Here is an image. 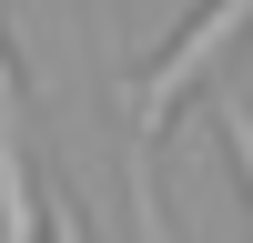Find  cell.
I'll return each mask as SVG.
<instances>
[{"label": "cell", "mask_w": 253, "mask_h": 243, "mask_svg": "<svg viewBox=\"0 0 253 243\" xmlns=\"http://www.w3.org/2000/svg\"><path fill=\"white\" fill-rule=\"evenodd\" d=\"M31 233H41V182H31V142H20V81L0 51V243H31Z\"/></svg>", "instance_id": "1"}, {"label": "cell", "mask_w": 253, "mask_h": 243, "mask_svg": "<svg viewBox=\"0 0 253 243\" xmlns=\"http://www.w3.org/2000/svg\"><path fill=\"white\" fill-rule=\"evenodd\" d=\"M213 122H223V152H233V172L253 182V101H243V91H223V101H213Z\"/></svg>", "instance_id": "2"}, {"label": "cell", "mask_w": 253, "mask_h": 243, "mask_svg": "<svg viewBox=\"0 0 253 243\" xmlns=\"http://www.w3.org/2000/svg\"><path fill=\"white\" fill-rule=\"evenodd\" d=\"M41 213H51V243H91V223H81V213H71V202H61V193L41 202Z\"/></svg>", "instance_id": "3"}]
</instances>
